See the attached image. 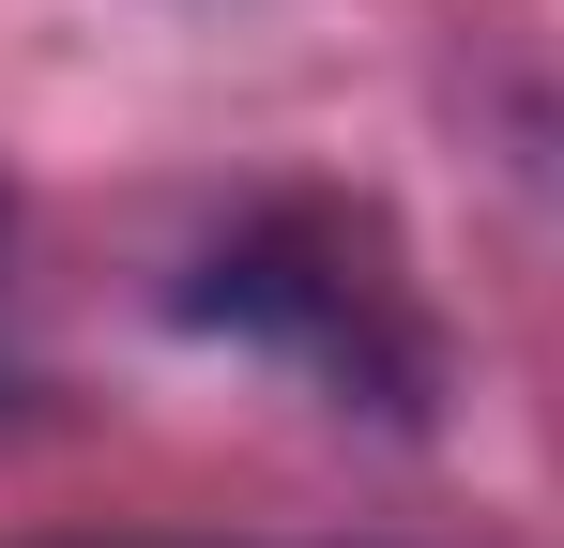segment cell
Here are the masks:
<instances>
[{"mask_svg":"<svg viewBox=\"0 0 564 548\" xmlns=\"http://www.w3.org/2000/svg\"><path fill=\"white\" fill-rule=\"evenodd\" d=\"M169 320L290 365L321 412H367V427H427V412H443V336H427V305L381 274V244L351 213H245L229 244L184 260Z\"/></svg>","mask_w":564,"mask_h":548,"instance_id":"1","label":"cell"},{"mask_svg":"<svg viewBox=\"0 0 564 548\" xmlns=\"http://www.w3.org/2000/svg\"><path fill=\"white\" fill-rule=\"evenodd\" d=\"M0 260H15V198H0Z\"/></svg>","mask_w":564,"mask_h":548,"instance_id":"2","label":"cell"}]
</instances>
